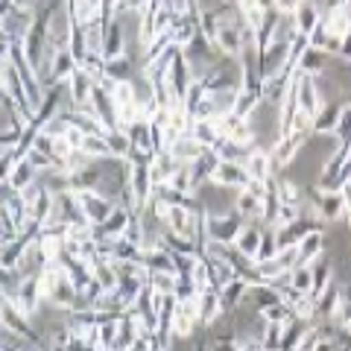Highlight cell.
<instances>
[{
  "label": "cell",
  "instance_id": "obj_1",
  "mask_svg": "<svg viewBox=\"0 0 351 351\" xmlns=\"http://www.w3.org/2000/svg\"><path fill=\"white\" fill-rule=\"evenodd\" d=\"M41 293L50 304H56L68 313L76 307V302H80V290H76V284L71 281L68 269H64L62 263H53V267L41 269Z\"/></svg>",
  "mask_w": 351,
  "mask_h": 351
},
{
  "label": "cell",
  "instance_id": "obj_2",
  "mask_svg": "<svg viewBox=\"0 0 351 351\" xmlns=\"http://www.w3.org/2000/svg\"><path fill=\"white\" fill-rule=\"evenodd\" d=\"M0 76H3V97H9V100H12L27 117L36 120V108H32V103H29L27 85H24V80H21V73H18V68L12 64V59H9V56H3V64H0Z\"/></svg>",
  "mask_w": 351,
  "mask_h": 351
},
{
  "label": "cell",
  "instance_id": "obj_3",
  "mask_svg": "<svg viewBox=\"0 0 351 351\" xmlns=\"http://www.w3.org/2000/svg\"><path fill=\"white\" fill-rule=\"evenodd\" d=\"M0 313H3V331H9V334H15V337H21V339H27L29 346H41V337H38V331L32 328V322H29V316L21 311V307L12 302V299H6L3 295V307H0Z\"/></svg>",
  "mask_w": 351,
  "mask_h": 351
},
{
  "label": "cell",
  "instance_id": "obj_4",
  "mask_svg": "<svg viewBox=\"0 0 351 351\" xmlns=\"http://www.w3.org/2000/svg\"><path fill=\"white\" fill-rule=\"evenodd\" d=\"M243 228H246V223L234 211L232 214H211L208 217V243L234 246Z\"/></svg>",
  "mask_w": 351,
  "mask_h": 351
},
{
  "label": "cell",
  "instance_id": "obj_5",
  "mask_svg": "<svg viewBox=\"0 0 351 351\" xmlns=\"http://www.w3.org/2000/svg\"><path fill=\"white\" fill-rule=\"evenodd\" d=\"M80 196V205H82V214H85V219L91 223L94 228H100L108 217L114 214V208H117V202H112L108 196H103L100 191H82V193H76Z\"/></svg>",
  "mask_w": 351,
  "mask_h": 351
},
{
  "label": "cell",
  "instance_id": "obj_6",
  "mask_svg": "<svg viewBox=\"0 0 351 351\" xmlns=\"http://www.w3.org/2000/svg\"><path fill=\"white\" fill-rule=\"evenodd\" d=\"M6 299H12L27 316H36V313H38V304H41V299H44V293H41V272L24 276V278H21L18 293H15V295H6Z\"/></svg>",
  "mask_w": 351,
  "mask_h": 351
},
{
  "label": "cell",
  "instance_id": "obj_7",
  "mask_svg": "<svg viewBox=\"0 0 351 351\" xmlns=\"http://www.w3.org/2000/svg\"><path fill=\"white\" fill-rule=\"evenodd\" d=\"M62 120L68 123V129H76V132H82V135H100V138L108 135L103 120L97 117L91 108H62Z\"/></svg>",
  "mask_w": 351,
  "mask_h": 351
},
{
  "label": "cell",
  "instance_id": "obj_8",
  "mask_svg": "<svg viewBox=\"0 0 351 351\" xmlns=\"http://www.w3.org/2000/svg\"><path fill=\"white\" fill-rule=\"evenodd\" d=\"M217 123H219L223 135L232 141V144H237L240 149H246V152L255 149V132H252L249 120H240V117H234V114H226V117H219Z\"/></svg>",
  "mask_w": 351,
  "mask_h": 351
},
{
  "label": "cell",
  "instance_id": "obj_9",
  "mask_svg": "<svg viewBox=\"0 0 351 351\" xmlns=\"http://www.w3.org/2000/svg\"><path fill=\"white\" fill-rule=\"evenodd\" d=\"M196 325H199V299L193 302H176V316H173V339H188Z\"/></svg>",
  "mask_w": 351,
  "mask_h": 351
},
{
  "label": "cell",
  "instance_id": "obj_10",
  "mask_svg": "<svg viewBox=\"0 0 351 351\" xmlns=\"http://www.w3.org/2000/svg\"><path fill=\"white\" fill-rule=\"evenodd\" d=\"M249 173L243 164H234V161H219L217 170L211 176V184H217V188H234V191H246L249 184Z\"/></svg>",
  "mask_w": 351,
  "mask_h": 351
},
{
  "label": "cell",
  "instance_id": "obj_11",
  "mask_svg": "<svg viewBox=\"0 0 351 351\" xmlns=\"http://www.w3.org/2000/svg\"><path fill=\"white\" fill-rule=\"evenodd\" d=\"M293 24H295V32H299L302 38L311 41V36L322 24V9L316 3H307V0H299L295 3V15H293Z\"/></svg>",
  "mask_w": 351,
  "mask_h": 351
},
{
  "label": "cell",
  "instance_id": "obj_12",
  "mask_svg": "<svg viewBox=\"0 0 351 351\" xmlns=\"http://www.w3.org/2000/svg\"><path fill=\"white\" fill-rule=\"evenodd\" d=\"M322 94H319V88H316V80L313 76H304L299 73V112L307 114V117H319L322 112Z\"/></svg>",
  "mask_w": 351,
  "mask_h": 351
},
{
  "label": "cell",
  "instance_id": "obj_13",
  "mask_svg": "<svg viewBox=\"0 0 351 351\" xmlns=\"http://www.w3.org/2000/svg\"><path fill=\"white\" fill-rule=\"evenodd\" d=\"M97 82L88 76L82 68H76L73 76L68 80V91H71V103L73 108H91V97H94Z\"/></svg>",
  "mask_w": 351,
  "mask_h": 351
},
{
  "label": "cell",
  "instance_id": "obj_14",
  "mask_svg": "<svg viewBox=\"0 0 351 351\" xmlns=\"http://www.w3.org/2000/svg\"><path fill=\"white\" fill-rule=\"evenodd\" d=\"M316 217L325 219V223H339L346 219V199L339 191H328V193H319L316 191Z\"/></svg>",
  "mask_w": 351,
  "mask_h": 351
},
{
  "label": "cell",
  "instance_id": "obj_15",
  "mask_svg": "<svg viewBox=\"0 0 351 351\" xmlns=\"http://www.w3.org/2000/svg\"><path fill=\"white\" fill-rule=\"evenodd\" d=\"M132 217H138V214H132L129 208L117 205V208H114V214L108 217L100 228H94V232H97V240H120V237L126 234V228H129V223H132Z\"/></svg>",
  "mask_w": 351,
  "mask_h": 351
},
{
  "label": "cell",
  "instance_id": "obj_16",
  "mask_svg": "<svg viewBox=\"0 0 351 351\" xmlns=\"http://www.w3.org/2000/svg\"><path fill=\"white\" fill-rule=\"evenodd\" d=\"M158 12H161V3L158 0H152V3H144V9H141V27H138V41L141 47H149L152 41L158 38Z\"/></svg>",
  "mask_w": 351,
  "mask_h": 351
},
{
  "label": "cell",
  "instance_id": "obj_17",
  "mask_svg": "<svg viewBox=\"0 0 351 351\" xmlns=\"http://www.w3.org/2000/svg\"><path fill=\"white\" fill-rule=\"evenodd\" d=\"M167 152H170V156H173L176 161L182 164V167H191V164L199 161L208 149H205V147L199 144V141H196V138L191 135V132H188V135H182V138L176 141V144H173Z\"/></svg>",
  "mask_w": 351,
  "mask_h": 351
},
{
  "label": "cell",
  "instance_id": "obj_18",
  "mask_svg": "<svg viewBox=\"0 0 351 351\" xmlns=\"http://www.w3.org/2000/svg\"><path fill=\"white\" fill-rule=\"evenodd\" d=\"M243 167H246L252 182H269L272 179V167H276V164H272V152L252 149L246 156V161H243Z\"/></svg>",
  "mask_w": 351,
  "mask_h": 351
},
{
  "label": "cell",
  "instance_id": "obj_19",
  "mask_svg": "<svg viewBox=\"0 0 351 351\" xmlns=\"http://www.w3.org/2000/svg\"><path fill=\"white\" fill-rule=\"evenodd\" d=\"M226 313V307H223V299H219V290L217 287H205L199 293V325H214L219 316Z\"/></svg>",
  "mask_w": 351,
  "mask_h": 351
},
{
  "label": "cell",
  "instance_id": "obj_20",
  "mask_svg": "<svg viewBox=\"0 0 351 351\" xmlns=\"http://www.w3.org/2000/svg\"><path fill=\"white\" fill-rule=\"evenodd\" d=\"M322 246H325V234L319 232V228L307 232L302 237V243L295 246V252H299V267H313V263L322 258Z\"/></svg>",
  "mask_w": 351,
  "mask_h": 351
},
{
  "label": "cell",
  "instance_id": "obj_21",
  "mask_svg": "<svg viewBox=\"0 0 351 351\" xmlns=\"http://www.w3.org/2000/svg\"><path fill=\"white\" fill-rule=\"evenodd\" d=\"M304 141H307V135H295V132L287 138H278L276 147H272V164H276V167H287V164H293V158L299 156Z\"/></svg>",
  "mask_w": 351,
  "mask_h": 351
},
{
  "label": "cell",
  "instance_id": "obj_22",
  "mask_svg": "<svg viewBox=\"0 0 351 351\" xmlns=\"http://www.w3.org/2000/svg\"><path fill=\"white\" fill-rule=\"evenodd\" d=\"M36 179H38V170L29 164V158H24V161H18V167L3 179V188H9L12 193H24L27 188L36 184Z\"/></svg>",
  "mask_w": 351,
  "mask_h": 351
},
{
  "label": "cell",
  "instance_id": "obj_23",
  "mask_svg": "<svg viewBox=\"0 0 351 351\" xmlns=\"http://www.w3.org/2000/svg\"><path fill=\"white\" fill-rule=\"evenodd\" d=\"M182 164L176 161L167 149H161L156 158H152V164H149V176H152V188H164L170 179H173V173L179 170Z\"/></svg>",
  "mask_w": 351,
  "mask_h": 351
},
{
  "label": "cell",
  "instance_id": "obj_24",
  "mask_svg": "<svg viewBox=\"0 0 351 351\" xmlns=\"http://www.w3.org/2000/svg\"><path fill=\"white\" fill-rule=\"evenodd\" d=\"M261 88H246V85H237V97H234V106H232V114L240 120H249L255 114V108L261 106Z\"/></svg>",
  "mask_w": 351,
  "mask_h": 351
},
{
  "label": "cell",
  "instance_id": "obj_25",
  "mask_svg": "<svg viewBox=\"0 0 351 351\" xmlns=\"http://www.w3.org/2000/svg\"><path fill=\"white\" fill-rule=\"evenodd\" d=\"M76 68H80V64H76L73 53H71L68 47H62V50H59V56L53 59V68H50L47 82H50V85H56V82H68Z\"/></svg>",
  "mask_w": 351,
  "mask_h": 351
},
{
  "label": "cell",
  "instance_id": "obj_26",
  "mask_svg": "<svg viewBox=\"0 0 351 351\" xmlns=\"http://www.w3.org/2000/svg\"><path fill=\"white\" fill-rule=\"evenodd\" d=\"M191 135H193L196 141H199V144H202L205 149H214V147L219 144V141L226 138L217 120H196V123L191 126Z\"/></svg>",
  "mask_w": 351,
  "mask_h": 351
},
{
  "label": "cell",
  "instance_id": "obj_27",
  "mask_svg": "<svg viewBox=\"0 0 351 351\" xmlns=\"http://www.w3.org/2000/svg\"><path fill=\"white\" fill-rule=\"evenodd\" d=\"M339 117H343V106H339V103H328L319 112V117L313 120V132H316V135H337Z\"/></svg>",
  "mask_w": 351,
  "mask_h": 351
},
{
  "label": "cell",
  "instance_id": "obj_28",
  "mask_svg": "<svg viewBox=\"0 0 351 351\" xmlns=\"http://www.w3.org/2000/svg\"><path fill=\"white\" fill-rule=\"evenodd\" d=\"M313 219H299L295 226H287V228H278V249H293V246H299L302 243V237L307 234V232H313Z\"/></svg>",
  "mask_w": 351,
  "mask_h": 351
},
{
  "label": "cell",
  "instance_id": "obj_29",
  "mask_svg": "<svg viewBox=\"0 0 351 351\" xmlns=\"http://www.w3.org/2000/svg\"><path fill=\"white\" fill-rule=\"evenodd\" d=\"M261 240H263V228H258V226L246 223V228H243V232H240V237H237L234 249L240 252V255H246L249 261H255L258 249H261Z\"/></svg>",
  "mask_w": 351,
  "mask_h": 351
},
{
  "label": "cell",
  "instance_id": "obj_30",
  "mask_svg": "<svg viewBox=\"0 0 351 351\" xmlns=\"http://www.w3.org/2000/svg\"><path fill=\"white\" fill-rule=\"evenodd\" d=\"M234 214L243 219V223H252V219H263V202L255 199L252 193L246 191H237V199H234Z\"/></svg>",
  "mask_w": 351,
  "mask_h": 351
},
{
  "label": "cell",
  "instance_id": "obj_31",
  "mask_svg": "<svg viewBox=\"0 0 351 351\" xmlns=\"http://www.w3.org/2000/svg\"><path fill=\"white\" fill-rule=\"evenodd\" d=\"M120 56H126V41H123V27H120V21H114V24L108 27V32H106L103 59L106 62H114Z\"/></svg>",
  "mask_w": 351,
  "mask_h": 351
},
{
  "label": "cell",
  "instance_id": "obj_32",
  "mask_svg": "<svg viewBox=\"0 0 351 351\" xmlns=\"http://www.w3.org/2000/svg\"><path fill=\"white\" fill-rule=\"evenodd\" d=\"M331 284H334V278H331V263H328L325 258H319V261L313 263V290H311V299L319 302L322 295L328 293Z\"/></svg>",
  "mask_w": 351,
  "mask_h": 351
},
{
  "label": "cell",
  "instance_id": "obj_33",
  "mask_svg": "<svg viewBox=\"0 0 351 351\" xmlns=\"http://www.w3.org/2000/svg\"><path fill=\"white\" fill-rule=\"evenodd\" d=\"M249 295V281L246 278H234L228 281L223 290H219V299H223V307L226 311H232V307H237L240 302H243Z\"/></svg>",
  "mask_w": 351,
  "mask_h": 351
},
{
  "label": "cell",
  "instance_id": "obj_34",
  "mask_svg": "<svg viewBox=\"0 0 351 351\" xmlns=\"http://www.w3.org/2000/svg\"><path fill=\"white\" fill-rule=\"evenodd\" d=\"M147 287L156 290L158 295H173V299H176V290H179V276H173V272H149Z\"/></svg>",
  "mask_w": 351,
  "mask_h": 351
},
{
  "label": "cell",
  "instance_id": "obj_35",
  "mask_svg": "<svg viewBox=\"0 0 351 351\" xmlns=\"http://www.w3.org/2000/svg\"><path fill=\"white\" fill-rule=\"evenodd\" d=\"M325 71V53H319V50H313L311 44H307V50L302 53V59H299V73H304V76H319Z\"/></svg>",
  "mask_w": 351,
  "mask_h": 351
},
{
  "label": "cell",
  "instance_id": "obj_36",
  "mask_svg": "<svg viewBox=\"0 0 351 351\" xmlns=\"http://www.w3.org/2000/svg\"><path fill=\"white\" fill-rule=\"evenodd\" d=\"M106 141H108V149H112V158L123 161V164L132 158V141H129L126 132L114 129V132H108V135H106Z\"/></svg>",
  "mask_w": 351,
  "mask_h": 351
},
{
  "label": "cell",
  "instance_id": "obj_37",
  "mask_svg": "<svg viewBox=\"0 0 351 351\" xmlns=\"http://www.w3.org/2000/svg\"><path fill=\"white\" fill-rule=\"evenodd\" d=\"M94 281L100 284L106 293H114L117 284H120V276H117L114 263L112 261H100V263H97V267H94Z\"/></svg>",
  "mask_w": 351,
  "mask_h": 351
},
{
  "label": "cell",
  "instance_id": "obj_38",
  "mask_svg": "<svg viewBox=\"0 0 351 351\" xmlns=\"http://www.w3.org/2000/svg\"><path fill=\"white\" fill-rule=\"evenodd\" d=\"M246 299H255L258 311H263V307L281 304V293L272 287V284H255V287H249V295H246Z\"/></svg>",
  "mask_w": 351,
  "mask_h": 351
},
{
  "label": "cell",
  "instance_id": "obj_39",
  "mask_svg": "<svg viewBox=\"0 0 351 351\" xmlns=\"http://www.w3.org/2000/svg\"><path fill=\"white\" fill-rule=\"evenodd\" d=\"M80 152H85V156L91 158V161H97V158H112L108 141H106V138H100V135H85V138H82Z\"/></svg>",
  "mask_w": 351,
  "mask_h": 351
},
{
  "label": "cell",
  "instance_id": "obj_40",
  "mask_svg": "<svg viewBox=\"0 0 351 351\" xmlns=\"http://www.w3.org/2000/svg\"><path fill=\"white\" fill-rule=\"evenodd\" d=\"M278 234H276V228H267L263 232V240H261V249H258V255H255V263H267V261H276L278 258Z\"/></svg>",
  "mask_w": 351,
  "mask_h": 351
},
{
  "label": "cell",
  "instance_id": "obj_41",
  "mask_svg": "<svg viewBox=\"0 0 351 351\" xmlns=\"http://www.w3.org/2000/svg\"><path fill=\"white\" fill-rule=\"evenodd\" d=\"M217 164H219V158L214 156V152L211 149H208L205 152V156L199 158V161H196V164H191V173H193V182L196 184H199V182H211V176H214V170H217Z\"/></svg>",
  "mask_w": 351,
  "mask_h": 351
},
{
  "label": "cell",
  "instance_id": "obj_42",
  "mask_svg": "<svg viewBox=\"0 0 351 351\" xmlns=\"http://www.w3.org/2000/svg\"><path fill=\"white\" fill-rule=\"evenodd\" d=\"M278 184V199L281 205H299L302 208V188L295 184L293 179H287V176H281V179H276Z\"/></svg>",
  "mask_w": 351,
  "mask_h": 351
},
{
  "label": "cell",
  "instance_id": "obj_43",
  "mask_svg": "<svg viewBox=\"0 0 351 351\" xmlns=\"http://www.w3.org/2000/svg\"><path fill=\"white\" fill-rule=\"evenodd\" d=\"M173 47V32H161V36L149 44V47L144 50V64H152V62H158L164 53H167Z\"/></svg>",
  "mask_w": 351,
  "mask_h": 351
},
{
  "label": "cell",
  "instance_id": "obj_44",
  "mask_svg": "<svg viewBox=\"0 0 351 351\" xmlns=\"http://www.w3.org/2000/svg\"><path fill=\"white\" fill-rule=\"evenodd\" d=\"M290 287L304 293V295H311V290H313V267H295L290 272Z\"/></svg>",
  "mask_w": 351,
  "mask_h": 351
},
{
  "label": "cell",
  "instance_id": "obj_45",
  "mask_svg": "<svg viewBox=\"0 0 351 351\" xmlns=\"http://www.w3.org/2000/svg\"><path fill=\"white\" fill-rule=\"evenodd\" d=\"M167 188L179 191V193H184V196H191V193H193V188H196L191 167H179V170H176V173H173V179L167 182Z\"/></svg>",
  "mask_w": 351,
  "mask_h": 351
},
{
  "label": "cell",
  "instance_id": "obj_46",
  "mask_svg": "<svg viewBox=\"0 0 351 351\" xmlns=\"http://www.w3.org/2000/svg\"><path fill=\"white\" fill-rule=\"evenodd\" d=\"M129 71H132V62L129 56H120L114 62H106V76L114 82H126L129 80Z\"/></svg>",
  "mask_w": 351,
  "mask_h": 351
},
{
  "label": "cell",
  "instance_id": "obj_47",
  "mask_svg": "<svg viewBox=\"0 0 351 351\" xmlns=\"http://www.w3.org/2000/svg\"><path fill=\"white\" fill-rule=\"evenodd\" d=\"M299 219H304L299 205H281V208H278V217H276V226H272V228H276V232H278V228L295 226V223H299Z\"/></svg>",
  "mask_w": 351,
  "mask_h": 351
},
{
  "label": "cell",
  "instance_id": "obj_48",
  "mask_svg": "<svg viewBox=\"0 0 351 351\" xmlns=\"http://www.w3.org/2000/svg\"><path fill=\"white\" fill-rule=\"evenodd\" d=\"M337 138H339V144H351V103L343 106V117H339V126H337Z\"/></svg>",
  "mask_w": 351,
  "mask_h": 351
},
{
  "label": "cell",
  "instance_id": "obj_49",
  "mask_svg": "<svg viewBox=\"0 0 351 351\" xmlns=\"http://www.w3.org/2000/svg\"><path fill=\"white\" fill-rule=\"evenodd\" d=\"M29 164L36 170H56V158L47 156V152H38V149H29Z\"/></svg>",
  "mask_w": 351,
  "mask_h": 351
},
{
  "label": "cell",
  "instance_id": "obj_50",
  "mask_svg": "<svg viewBox=\"0 0 351 351\" xmlns=\"http://www.w3.org/2000/svg\"><path fill=\"white\" fill-rule=\"evenodd\" d=\"M339 193H343V199H346V226L351 228V179L339 188Z\"/></svg>",
  "mask_w": 351,
  "mask_h": 351
}]
</instances>
